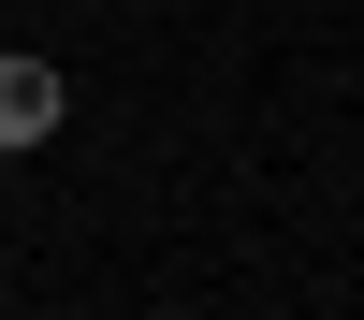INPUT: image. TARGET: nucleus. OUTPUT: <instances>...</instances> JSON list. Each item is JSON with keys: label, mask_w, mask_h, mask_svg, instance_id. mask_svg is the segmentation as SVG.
Listing matches in <instances>:
<instances>
[{"label": "nucleus", "mask_w": 364, "mask_h": 320, "mask_svg": "<svg viewBox=\"0 0 364 320\" xmlns=\"http://www.w3.org/2000/svg\"><path fill=\"white\" fill-rule=\"evenodd\" d=\"M58 102H73V87H58L44 58H0V160H15V145H44V131H58Z\"/></svg>", "instance_id": "nucleus-1"}]
</instances>
